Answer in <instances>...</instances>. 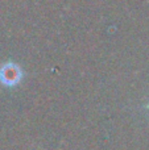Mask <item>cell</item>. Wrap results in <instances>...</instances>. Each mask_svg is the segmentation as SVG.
Returning a JSON list of instances; mask_svg holds the SVG:
<instances>
[{
  "label": "cell",
  "mask_w": 149,
  "mask_h": 150,
  "mask_svg": "<svg viewBox=\"0 0 149 150\" xmlns=\"http://www.w3.org/2000/svg\"><path fill=\"white\" fill-rule=\"evenodd\" d=\"M23 73L20 67L12 62H8L0 69V82L5 86H15L20 82Z\"/></svg>",
  "instance_id": "1"
}]
</instances>
